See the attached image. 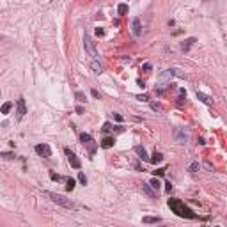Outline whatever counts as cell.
<instances>
[{"mask_svg":"<svg viewBox=\"0 0 227 227\" xmlns=\"http://www.w3.org/2000/svg\"><path fill=\"white\" fill-rule=\"evenodd\" d=\"M131 28H133V34H135V36H140V34H142L140 18H133V21H131Z\"/></svg>","mask_w":227,"mask_h":227,"instance_id":"cell-8","label":"cell"},{"mask_svg":"<svg viewBox=\"0 0 227 227\" xmlns=\"http://www.w3.org/2000/svg\"><path fill=\"white\" fill-rule=\"evenodd\" d=\"M44 195L52 200V202L59 204V206H62V208H67V209H75V208H76V204H75L73 200L67 199V197H64V195H60V193H55V192H44Z\"/></svg>","mask_w":227,"mask_h":227,"instance_id":"cell-2","label":"cell"},{"mask_svg":"<svg viewBox=\"0 0 227 227\" xmlns=\"http://www.w3.org/2000/svg\"><path fill=\"white\" fill-rule=\"evenodd\" d=\"M161 160H163V154H161V153H156V151L153 153V158H149V161H151V163H154V165H156V163H160Z\"/></svg>","mask_w":227,"mask_h":227,"instance_id":"cell-15","label":"cell"},{"mask_svg":"<svg viewBox=\"0 0 227 227\" xmlns=\"http://www.w3.org/2000/svg\"><path fill=\"white\" fill-rule=\"evenodd\" d=\"M115 144V140H114V137H105L103 140H101V147H105V149H110V147Z\"/></svg>","mask_w":227,"mask_h":227,"instance_id":"cell-10","label":"cell"},{"mask_svg":"<svg viewBox=\"0 0 227 227\" xmlns=\"http://www.w3.org/2000/svg\"><path fill=\"white\" fill-rule=\"evenodd\" d=\"M75 110H76V114H83V108H82V107H76Z\"/></svg>","mask_w":227,"mask_h":227,"instance_id":"cell-32","label":"cell"},{"mask_svg":"<svg viewBox=\"0 0 227 227\" xmlns=\"http://www.w3.org/2000/svg\"><path fill=\"white\" fill-rule=\"evenodd\" d=\"M66 151V156H67V161H69V165L73 167V169H80L82 167V161L78 160V156L73 153V151H69V149H64Z\"/></svg>","mask_w":227,"mask_h":227,"instance_id":"cell-6","label":"cell"},{"mask_svg":"<svg viewBox=\"0 0 227 227\" xmlns=\"http://www.w3.org/2000/svg\"><path fill=\"white\" fill-rule=\"evenodd\" d=\"M135 153L138 154V158H142V160H149V156H147V151H146L142 146H135Z\"/></svg>","mask_w":227,"mask_h":227,"instance_id":"cell-9","label":"cell"},{"mask_svg":"<svg viewBox=\"0 0 227 227\" xmlns=\"http://www.w3.org/2000/svg\"><path fill=\"white\" fill-rule=\"evenodd\" d=\"M165 170H167V169H158V170H154V177H156V176H163V174H165Z\"/></svg>","mask_w":227,"mask_h":227,"instance_id":"cell-26","label":"cell"},{"mask_svg":"<svg viewBox=\"0 0 227 227\" xmlns=\"http://www.w3.org/2000/svg\"><path fill=\"white\" fill-rule=\"evenodd\" d=\"M142 222L144 224H158V222H161V218L160 216H144Z\"/></svg>","mask_w":227,"mask_h":227,"instance_id":"cell-14","label":"cell"},{"mask_svg":"<svg viewBox=\"0 0 227 227\" xmlns=\"http://www.w3.org/2000/svg\"><path fill=\"white\" fill-rule=\"evenodd\" d=\"M52 179H57V181H59V179H60V176H59V174H52Z\"/></svg>","mask_w":227,"mask_h":227,"instance_id":"cell-33","label":"cell"},{"mask_svg":"<svg viewBox=\"0 0 227 227\" xmlns=\"http://www.w3.org/2000/svg\"><path fill=\"white\" fill-rule=\"evenodd\" d=\"M75 188V179H71V177H67V185H66V190L67 192H71Z\"/></svg>","mask_w":227,"mask_h":227,"instance_id":"cell-22","label":"cell"},{"mask_svg":"<svg viewBox=\"0 0 227 227\" xmlns=\"http://www.w3.org/2000/svg\"><path fill=\"white\" fill-rule=\"evenodd\" d=\"M117 13H119V16H124L128 13V4H119L117 5Z\"/></svg>","mask_w":227,"mask_h":227,"instance_id":"cell-17","label":"cell"},{"mask_svg":"<svg viewBox=\"0 0 227 227\" xmlns=\"http://www.w3.org/2000/svg\"><path fill=\"white\" fill-rule=\"evenodd\" d=\"M137 99H140V101H149V98H147L146 94H144V96H142V94H140V96H137Z\"/></svg>","mask_w":227,"mask_h":227,"instance_id":"cell-27","label":"cell"},{"mask_svg":"<svg viewBox=\"0 0 227 227\" xmlns=\"http://www.w3.org/2000/svg\"><path fill=\"white\" fill-rule=\"evenodd\" d=\"M110 130H112V124H110V122H105V124H103V131H105V133H108Z\"/></svg>","mask_w":227,"mask_h":227,"instance_id":"cell-25","label":"cell"},{"mask_svg":"<svg viewBox=\"0 0 227 227\" xmlns=\"http://www.w3.org/2000/svg\"><path fill=\"white\" fill-rule=\"evenodd\" d=\"M114 119H115V121H119V122H121V121H122V117H121L119 114H114Z\"/></svg>","mask_w":227,"mask_h":227,"instance_id":"cell-30","label":"cell"},{"mask_svg":"<svg viewBox=\"0 0 227 227\" xmlns=\"http://www.w3.org/2000/svg\"><path fill=\"white\" fill-rule=\"evenodd\" d=\"M103 34H105L103 28H96V36H103Z\"/></svg>","mask_w":227,"mask_h":227,"instance_id":"cell-29","label":"cell"},{"mask_svg":"<svg viewBox=\"0 0 227 227\" xmlns=\"http://www.w3.org/2000/svg\"><path fill=\"white\" fill-rule=\"evenodd\" d=\"M142 190L146 192V193H147V195H149V197H154V195H156V193H154L153 190H151V186H149L147 183H142Z\"/></svg>","mask_w":227,"mask_h":227,"instance_id":"cell-20","label":"cell"},{"mask_svg":"<svg viewBox=\"0 0 227 227\" xmlns=\"http://www.w3.org/2000/svg\"><path fill=\"white\" fill-rule=\"evenodd\" d=\"M75 98H76V99H78L80 103H83V101L87 99V98H85V94H83V92H80V91H76V92H75Z\"/></svg>","mask_w":227,"mask_h":227,"instance_id":"cell-21","label":"cell"},{"mask_svg":"<svg viewBox=\"0 0 227 227\" xmlns=\"http://www.w3.org/2000/svg\"><path fill=\"white\" fill-rule=\"evenodd\" d=\"M83 46H85V52L92 57V60H98V59H99V55H98V52H96V46H94L92 39H91L89 36L83 37Z\"/></svg>","mask_w":227,"mask_h":227,"instance_id":"cell-3","label":"cell"},{"mask_svg":"<svg viewBox=\"0 0 227 227\" xmlns=\"http://www.w3.org/2000/svg\"><path fill=\"white\" fill-rule=\"evenodd\" d=\"M80 142L83 144V146L89 147V153H91V154H94V153H96V144H94L92 135H89V133H80Z\"/></svg>","mask_w":227,"mask_h":227,"instance_id":"cell-4","label":"cell"},{"mask_svg":"<svg viewBox=\"0 0 227 227\" xmlns=\"http://www.w3.org/2000/svg\"><path fill=\"white\" fill-rule=\"evenodd\" d=\"M186 133L183 131V130H177V133H176V140H177V144H186Z\"/></svg>","mask_w":227,"mask_h":227,"instance_id":"cell-11","label":"cell"},{"mask_svg":"<svg viewBox=\"0 0 227 227\" xmlns=\"http://www.w3.org/2000/svg\"><path fill=\"white\" fill-rule=\"evenodd\" d=\"M167 204H169V208L172 209L174 213L177 215V216H181V218H197V215L193 213V211L188 208L183 200H179V199H169Z\"/></svg>","mask_w":227,"mask_h":227,"instance_id":"cell-1","label":"cell"},{"mask_svg":"<svg viewBox=\"0 0 227 227\" xmlns=\"http://www.w3.org/2000/svg\"><path fill=\"white\" fill-rule=\"evenodd\" d=\"M193 43H195L193 37H188L186 41H183V43H181V50H183V52H188V50L192 48V44H193Z\"/></svg>","mask_w":227,"mask_h":227,"instance_id":"cell-12","label":"cell"},{"mask_svg":"<svg viewBox=\"0 0 227 227\" xmlns=\"http://www.w3.org/2000/svg\"><path fill=\"white\" fill-rule=\"evenodd\" d=\"M170 190H172V185H170V183H165V192L170 193Z\"/></svg>","mask_w":227,"mask_h":227,"instance_id":"cell-28","label":"cell"},{"mask_svg":"<svg viewBox=\"0 0 227 227\" xmlns=\"http://www.w3.org/2000/svg\"><path fill=\"white\" fill-rule=\"evenodd\" d=\"M78 181H80V183L83 185V186L87 185V177H85V174H83V172H80V174H78Z\"/></svg>","mask_w":227,"mask_h":227,"instance_id":"cell-24","label":"cell"},{"mask_svg":"<svg viewBox=\"0 0 227 227\" xmlns=\"http://www.w3.org/2000/svg\"><path fill=\"white\" fill-rule=\"evenodd\" d=\"M151 107H153V110H161V107H160V105H154V103H153Z\"/></svg>","mask_w":227,"mask_h":227,"instance_id":"cell-31","label":"cell"},{"mask_svg":"<svg viewBox=\"0 0 227 227\" xmlns=\"http://www.w3.org/2000/svg\"><path fill=\"white\" fill-rule=\"evenodd\" d=\"M147 185H149V186L153 188V190H156V192H158V190H160V181H158V179H156V177H153V179H151V183H147Z\"/></svg>","mask_w":227,"mask_h":227,"instance_id":"cell-19","label":"cell"},{"mask_svg":"<svg viewBox=\"0 0 227 227\" xmlns=\"http://www.w3.org/2000/svg\"><path fill=\"white\" fill-rule=\"evenodd\" d=\"M188 170H190V172H197V170H199V163H197V161H193V163L188 167Z\"/></svg>","mask_w":227,"mask_h":227,"instance_id":"cell-23","label":"cell"},{"mask_svg":"<svg viewBox=\"0 0 227 227\" xmlns=\"http://www.w3.org/2000/svg\"><path fill=\"white\" fill-rule=\"evenodd\" d=\"M11 108H13V103H11V101H7V103H4V105H2L0 112H2V114H9V112H11Z\"/></svg>","mask_w":227,"mask_h":227,"instance_id":"cell-18","label":"cell"},{"mask_svg":"<svg viewBox=\"0 0 227 227\" xmlns=\"http://www.w3.org/2000/svg\"><path fill=\"white\" fill-rule=\"evenodd\" d=\"M91 67L94 69V73H103V66H101L98 60H92V62H91Z\"/></svg>","mask_w":227,"mask_h":227,"instance_id":"cell-16","label":"cell"},{"mask_svg":"<svg viewBox=\"0 0 227 227\" xmlns=\"http://www.w3.org/2000/svg\"><path fill=\"white\" fill-rule=\"evenodd\" d=\"M27 114V107H25V99L23 98H20L18 101H16V119L21 121L23 119V115Z\"/></svg>","mask_w":227,"mask_h":227,"instance_id":"cell-5","label":"cell"},{"mask_svg":"<svg viewBox=\"0 0 227 227\" xmlns=\"http://www.w3.org/2000/svg\"><path fill=\"white\" fill-rule=\"evenodd\" d=\"M144 69H146V71H149V69H151V64H147V62H146V64H144Z\"/></svg>","mask_w":227,"mask_h":227,"instance_id":"cell-34","label":"cell"},{"mask_svg":"<svg viewBox=\"0 0 227 227\" xmlns=\"http://www.w3.org/2000/svg\"><path fill=\"white\" fill-rule=\"evenodd\" d=\"M197 98H199V99L202 101V103H204V105H211V103H213L209 96H206L204 92H199V91H197Z\"/></svg>","mask_w":227,"mask_h":227,"instance_id":"cell-13","label":"cell"},{"mask_svg":"<svg viewBox=\"0 0 227 227\" xmlns=\"http://www.w3.org/2000/svg\"><path fill=\"white\" fill-rule=\"evenodd\" d=\"M36 153L43 156V158H50L52 156V147L48 146V144H37L36 146Z\"/></svg>","mask_w":227,"mask_h":227,"instance_id":"cell-7","label":"cell"}]
</instances>
